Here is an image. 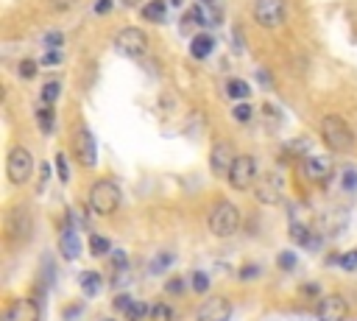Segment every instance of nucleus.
Instances as JSON below:
<instances>
[{"mask_svg": "<svg viewBox=\"0 0 357 321\" xmlns=\"http://www.w3.org/2000/svg\"><path fill=\"white\" fill-rule=\"evenodd\" d=\"M262 115H265V120H274V123H279V120H282V115H279V109H277L274 104H265V106H262Z\"/></svg>", "mask_w": 357, "mask_h": 321, "instance_id": "39", "label": "nucleus"}, {"mask_svg": "<svg viewBox=\"0 0 357 321\" xmlns=\"http://www.w3.org/2000/svg\"><path fill=\"white\" fill-rule=\"evenodd\" d=\"M78 283H81V291L89 294V296H95L101 291V274L98 271H84L78 276Z\"/></svg>", "mask_w": 357, "mask_h": 321, "instance_id": "20", "label": "nucleus"}, {"mask_svg": "<svg viewBox=\"0 0 357 321\" xmlns=\"http://www.w3.org/2000/svg\"><path fill=\"white\" fill-rule=\"evenodd\" d=\"M148 310H151V305H146V302H131L126 310V321H143L148 316Z\"/></svg>", "mask_w": 357, "mask_h": 321, "instance_id": "25", "label": "nucleus"}, {"mask_svg": "<svg viewBox=\"0 0 357 321\" xmlns=\"http://www.w3.org/2000/svg\"><path fill=\"white\" fill-rule=\"evenodd\" d=\"M227 179H229V185H232L235 190H249V187L257 182V159L249 156V154L235 156V163H232Z\"/></svg>", "mask_w": 357, "mask_h": 321, "instance_id": "7", "label": "nucleus"}, {"mask_svg": "<svg viewBox=\"0 0 357 321\" xmlns=\"http://www.w3.org/2000/svg\"><path fill=\"white\" fill-rule=\"evenodd\" d=\"M215 48V39L209 34H196L193 36V43H190V56L193 59H207Z\"/></svg>", "mask_w": 357, "mask_h": 321, "instance_id": "17", "label": "nucleus"}, {"mask_svg": "<svg viewBox=\"0 0 357 321\" xmlns=\"http://www.w3.org/2000/svg\"><path fill=\"white\" fill-rule=\"evenodd\" d=\"M106 321H112V318H106Z\"/></svg>", "mask_w": 357, "mask_h": 321, "instance_id": "49", "label": "nucleus"}, {"mask_svg": "<svg viewBox=\"0 0 357 321\" xmlns=\"http://www.w3.org/2000/svg\"><path fill=\"white\" fill-rule=\"evenodd\" d=\"M6 174L12 185H25L34 174V156L28 148H12L6 159Z\"/></svg>", "mask_w": 357, "mask_h": 321, "instance_id": "5", "label": "nucleus"}, {"mask_svg": "<svg viewBox=\"0 0 357 321\" xmlns=\"http://www.w3.org/2000/svg\"><path fill=\"white\" fill-rule=\"evenodd\" d=\"M36 120H39V132H42V134H54L56 117H54V106H51V104H42V106H39Z\"/></svg>", "mask_w": 357, "mask_h": 321, "instance_id": "19", "label": "nucleus"}, {"mask_svg": "<svg viewBox=\"0 0 357 321\" xmlns=\"http://www.w3.org/2000/svg\"><path fill=\"white\" fill-rule=\"evenodd\" d=\"M123 3H126V6H137V3H140V0H123Z\"/></svg>", "mask_w": 357, "mask_h": 321, "instance_id": "46", "label": "nucleus"}, {"mask_svg": "<svg viewBox=\"0 0 357 321\" xmlns=\"http://www.w3.org/2000/svg\"><path fill=\"white\" fill-rule=\"evenodd\" d=\"M232 163H235L232 145H229V143H215L212 151H209V168H212V174H218V176L229 174Z\"/></svg>", "mask_w": 357, "mask_h": 321, "instance_id": "13", "label": "nucleus"}, {"mask_svg": "<svg viewBox=\"0 0 357 321\" xmlns=\"http://www.w3.org/2000/svg\"><path fill=\"white\" fill-rule=\"evenodd\" d=\"M254 195H257L260 204H271V207L279 204L282 202V182H279V176H268L265 182H260Z\"/></svg>", "mask_w": 357, "mask_h": 321, "instance_id": "14", "label": "nucleus"}, {"mask_svg": "<svg viewBox=\"0 0 357 321\" xmlns=\"http://www.w3.org/2000/svg\"><path fill=\"white\" fill-rule=\"evenodd\" d=\"M89 207H93L95 215H112L120 207V187L112 179H101L89 187Z\"/></svg>", "mask_w": 357, "mask_h": 321, "instance_id": "2", "label": "nucleus"}, {"mask_svg": "<svg viewBox=\"0 0 357 321\" xmlns=\"http://www.w3.org/2000/svg\"><path fill=\"white\" fill-rule=\"evenodd\" d=\"M251 276H257V268H243L240 271V279H251Z\"/></svg>", "mask_w": 357, "mask_h": 321, "instance_id": "45", "label": "nucleus"}, {"mask_svg": "<svg viewBox=\"0 0 357 321\" xmlns=\"http://www.w3.org/2000/svg\"><path fill=\"white\" fill-rule=\"evenodd\" d=\"M6 235L12 243H25L31 237V213L28 207H14L6 218Z\"/></svg>", "mask_w": 357, "mask_h": 321, "instance_id": "10", "label": "nucleus"}, {"mask_svg": "<svg viewBox=\"0 0 357 321\" xmlns=\"http://www.w3.org/2000/svg\"><path fill=\"white\" fill-rule=\"evenodd\" d=\"M131 302H134V299H131V296H126V294H120V296H117V299H115V307H117V310H123V313H126V310H128V305H131Z\"/></svg>", "mask_w": 357, "mask_h": 321, "instance_id": "43", "label": "nucleus"}, {"mask_svg": "<svg viewBox=\"0 0 357 321\" xmlns=\"http://www.w3.org/2000/svg\"><path fill=\"white\" fill-rule=\"evenodd\" d=\"M59 62H62V54H59V51H48V54L42 56V64H45V67H56Z\"/></svg>", "mask_w": 357, "mask_h": 321, "instance_id": "40", "label": "nucleus"}, {"mask_svg": "<svg viewBox=\"0 0 357 321\" xmlns=\"http://www.w3.org/2000/svg\"><path fill=\"white\" fill-rule=\"evenodd\" d=\"M165 0H151V3H146L143 6V17L148 20V23H162L165 20Z\"/></svg>", "mask_w": 357, "mask_h": 321, "instance_id": "21", "label": "nucleus"}, {"mask_svg": "<svg viewBox=\"0 0 357 321\" xmlns=\"http://www.w3.org/2000/svg\"><path fill=\"white\" fill-rule=\"evenodd\" d=\"M148 316H151V321H173V307L165 302H157V305H151Z\"/></svg>", "mask_w": 357, "mask_h": 321, "instance_id": "24", "label": "nucleus"}, {"mask_svg": "<svg viewBox=\"0 0 357 321\" xmlns=\"http://www.w3.org/2000/svg\"><path fill=\"white\" fill-rule=\"evenodd\" d=\"M170 3H173V6H182V3H185V0H170Z\"/></svg>", "mask_w": 357, "mask_h": 321, "instance_id": "47", "label": "nucleus"}, {"mask_svg": "<svg viewBox=\"0 0 357 321\" xmlns=\"http://www.w3.org/2000/svg\"><path fill=\"white\" fill-rule=\"evenodd\" d=\"M201 3H215V0H201Z\"/></svg>", "mask_w": 357, "mask_h": 321, "instance_id": "48", "label": "nucleus"}, {"mask_svg": "<svg viewBox=\"0 0 357 321\" xmlns=\"http://www.w3.org/2000/svg\"><path fill=\"white\" fill-rule=\"evenodd\" d=\"M277 263H279V268H282V271H293V268H296V254L282 252V254L277 257Z\"/></svg>", "mask_w": 357, "mask_h": 321, "instance_id": "35", "label": "nucleus"}, {"mask_svg": "<svg viewBox=\"0 0 357 321\" xmlns=\"http://www.w3.org/2000/svg\"><path fill=\"white\" fill-rule=\"evenodd\" d=\"M198 321H229L232 318V302L227 296H209L198 307Z\"/></svg>", "mask_w": 357, "mask_h": 321, "instance_id": "11", "label": "nucleus"}, {"mask_svg": "<svg viewBox=\"0 0 357 321\" xmlns=\"http://www.w3.org/2000/svg\"><path fill=\"white\" fill-rule=\"evenodd\" d=\"M316 318L319 321H346L349 318V302L341 294H327L316 305Z\"/></svg>", "mask_w": 357, "mask_h": 321, "instance_id": "8", "label": "nucleus"}, {"mask_svg": "<svg viewBox=\"0 0 357 321\" xmlns=\"http://www.w3.org/2000/svg\"><path fill=\"white\" fill-rule=\"evenodd\" d=\"M173 254L170 252H162V254H157L154 260H151V274H162V271H168L170 265H173Z\"/></svg>", "mask_w": 357, "mask_h": 321, "instance_id": "28", "label": "nucleus"}, {"mask_svg": "<svg viewBox=\"0 0 357 321\" xmlns=\"http://www.w3.org/2000/svg\"><path fill=\"white\" fill-rule=\"evenodd\" d=\"M338 265H341L343 271H357V249L341 254V257H338Z\"/></svg>", "mask_w": 357, "mask_h": 321, "instance_id": "31", "label": "nucleus"}, {"mask_svg": "<svg viewBox=\"0 0 357 321\" xmlns=\"http://www.w3.org/2000/svg\"><path fill=\"white\" fill-rule=\"evenodd\" d=\"M341 185H343V190H357V171L354 168H346L343 171V176H341Z\"/></svg>", "mask_w": 357, "mask_h": 321, "instance_id": "33", "label": "nucleus"}, {"mask_svg": "<svg viewBox=\"0 0 357 321\" xmlns=\"http://www.w3.org/2000/svg\"><path fill=\"white\" fill-rule=\"evenodd\" d=\"M59 93H62V84H59V82H45L39 98H42V104H51V106H54V101L59 98Z\"/></svg>", "mask_w": 357, "mask_h": 321, "instance_id": "26", "label": "nucleus"}, {"mask_svg": "<svg viewBox=\"0 0 357 321\" xmlns=\"http://www.w3.org/2000/svg\"><path fill=\"white\" fill-rule=\"evenodd\" d=\"M319 291H321V288H319V283H310V285L304 288V294H310V296H319Z\"/></svg>", "mask_w": 357, "mask_h": 321, "instance_id": "44", "label": "nucleus"}, {"mask_svg": "<svg viewBox=\"0 0 357 321\" xmlns=\"http://www.w3.org/2000/svg\"><path fill=\"white\" fill-rule=\"evenodd\" d=\"M288 235L296 240L299 246H312V237H310V229L301 224V221H293L290 226H288Z\"/></svg>", "mask_w": 357, "mask_h": 321, "instance_id": "22", "label": "nucleus"}, {"mask_svg": "<svg viewBox=\"0 0 357 321\" xmlns=\"http://www.w3.org/2000/svg\"><path fill=\"white\" fill-rule=\"evenodd\" d=\"M73 3H76V0H48V6L54 12H67V9H73Z\"/></svg>", "mask_w": 357, "mask_h": 321, "instance_id": "41", "label": "nucleus"}, {"mask_svg": "<svg viewBox=\"0 0 357 321\" xmlns=\"http://www.w3.org/2000/svg\"><path fill=\"white\" fill-rule=\"evenodd\" d=\"M20 75L23 78H34L36 75V62L34 59H23L20 62Z\"/></svg>", "mask_w": 357, "mask_h": 321, "instance_id": "37", "label": "nucleus"}, {"mask_svg": "<svg viewBox=\"0 0 357 321\" xmlns=\"http://www.w3.org/2000/svg\"><path fill=\"white\" fill-rule=\"evenodd\" d=\"M251 115H254V106H251L249 101H240V104L232 109V117L238 120V123H249Z\"/></svg>", "mask_w": 357, "mask_h": 321, "instance_id": "29", "label": "nucleus"}, {"mask_svg": "<svg viewBox=\"0 0 357 321\" xmlns=\"http://www.w3.org/2000/svg\"><path fill=\"white\" fill-rule=\"evenodd\" d=\"M285 156H290V159H307V156H312V143L307 140V137H296V140H290V143H285Z\"/></svg>", "mask_w": 357, "mask_h": 321, "instance_id": "18", "label": "nucleus"}, {"mask_svg": "<svg viewBox=\"0 0 357 321\" xmlns=\"http://www.w3.org/2000/svg\"><path fill=\"white\" fill-rule=\"evenodd\" d=\"M207 224H209V232H212L215 237H229V235H235L238 226H240V210H238L232 202H218V204L209 210Z\"/></svg>", "mask_w": 357, "mask_h": 321, "instance_id": "3", "label": "nucleus"}, {"mask_svg": "<svg viewBox=\"0 0 357 321\" xmlns=\"http://www.w3.org/2000/svg\"><path fill=\"white\" fill-rule=\"evenodd\" d=\"M115 51L126 59H140L148 51V36L140 28H123L115 36Z\"/></svg>", "mask_w": 357, "mask_h": 321, "instance_id": "4", "label": "nucleus"}, {"mask_svg": "<svg viewBox=\"0 0 357 321\" xmlns=\"http://www.w3.org/2000/svg\"><path fill=\"white\" fill-rule=\"evenodd\" d=\"M56 171H59V179H62V182L70 179V165H67V156H65V154L56 156Z\"/></svg>", "mask_w": 357, "mask_h": 321, "instance_id": "34", "label": "nucleus"}, {"mask_svg": "<svg viewBox=\"0 0 357 321\" xmlns=\"http://www.w3.org/2000/svg\"><path fill=\"white\" fill-rule=\"evenodd\" d=\"M254 23L260 28H279L285 23V0H257L254 3Z\"/></svg>", "mask_w": 357, "mask_h": 321, "instance_id": "6", "label": "nucleus"}, {"mask_svg": "<svg viewBox=\"0 0 357 321\" xmlns=\"http://www.w3.org/2000/svg\"><path fill=\"white\" fill-rule=\"evenodd\" d=\"M319 129H321V140L330 151H349L354 145V132L349 129V123L341 115H327Z\"/></svg>", "mask_w": 357, "mask_h": 321, "instance_id": "1", "label": "nucleus"}, {"mask_svg": "<svg viewBox=\"0 0 357 321\" xmlns=\"http://www.w3.org/2000/svg\"><path fill=\"white\" fill-rule=\"evenodd\" d=\"M126 265H128L126 252H112V268L115 271H126Z\"/></svg>", "mask_w": 357, "mask_h": 321, "instance_id": "38", "label": "nucleus"}, {"mask_svg": "<svg viewBox=\"0 0 357 321\" xmlns=\"http://www.w3.org/2000/svg\"><path fill=\"white\" fill-rule=\"evenodd\" d=\"M251 93V87L243 82V78H229V84H227V95L235 98V101H246Z\"/></svg>", "mask_w": 357, "mask_h": 321, "instance_id": "23", "label": "nucleus"}, {"mask_svg": "<svg viewBox=\"0 0 357 321\" xmlns=\"http://www.w3.org/2000/svg\"><path fill=\"white\" fill-rule=\"evenodd\" d=\"M165 291H168V294H185V279H182V276H173V279H168Z\"/></svg>", "mask_w": 357, "mask_h": 321, "instance_id": "36", "label": "nucleus"}, {"mask_svg": "<svg viewBox=\"0 0 357 321\" xmlns=\"http://www.w3.org/2000/svg\"><path fill=\"white\" fill-rule=\"evenodd\" d=\"M112 6H115V0H95V14H106V12H112Z\"/></svg>", "mask_w": 357, "mask_h": 321, "instance_id": "42", "label": "nucleus"}, {"mask_svg": "<svg viewBox=\"0 0 357 321\" xmlns=\"http://www.w3.org/2000/svg\"><path fill=\"white\" fill-rule=\"evenodd\" d=\"M59 252H62V257H67V260H78V254H81V240H78V235H76L73 229H67V232L62 235Z\"/></svg>", "mask_w": 357, "mask_h": 321, "instance_id": "16", "label": "nucleus"}, {"mask_svg": "<svg viewBox=\"0 0 357 321\" xmlns=\"http://www.w3.org/2000/svg\"><path fill=\"white\" fill-rule=\"evenodd\" d=\"M3 321H39V305L34 299H20L6 310Z\"/></svg>", "mask_w": 357, "mask_h": 321, "instance_id": "15", "label": "nucleus"}, {"mask_svg": "<svg viewBox=\"0 0 357 321\" xmlns=\"http://www.w3.org/2000/svg\"><path fill=\"white\" fill-rule=\"evenodd\" d=\"M301 174L312 185H324L332 176V165H330V159H324V156H307L301 163Z\"/></svg>", "mask_w": 357, "mask_h": 321, "instance_id": "12", "label": "nucleus"}, {"mask_svg": "<svg viewBox=\"0 0 357 321\" xmlns=\"http://www.w3.org/2000/svg\"><path fill=\"white\" fill-rule=\"evenodd\" d=\"M193 291H196V294H207V291H209V276H207L204 271H196V274H193Z\"/></svg>", "mask_w": 357, "mask_h": 321, "instance_id": "32", "label": "nucleus"}, {"mask_svg": "<svg viewBox=\"0 0 357 321\" xmlns=\"http://www.w3.org/2000/svg\"><path fill=\"white\" fill-rule=\"evenodd\" d=\"M73 154L76 159L84 165V168H95L98 163V145H95V137L89 134V129H78L76 137H73Z\"/></svg>", "mask_w": 357, "mask_h": 321, "instance_id": "9", "label": "nucleus"}, {"mask_svg": "<svg viewBox=\"0 0 357 321\" xmlns=\"http://www.w3.org/2000/svg\"><path fill=\"white\" fill-rule=\"evenodd\" d=\"M109 249H112V243H109V240H106L104 235H93V237H89V252H93L95 257L106 254Z\"/></svg>", "mask_w": 357, "mask_h": 321, "instance_id": "27", "label": "nucleus"}, {"mask_svg": "<svg viewBox=\"0 0 357 321\" xmlns=\"http://www.w3.org/2000/svg\"><path fill=\"white\" fill-rule=\"evenodd\" d=\"M62 43H65V34H62V31H48V34L42 36V45L48 48V51H59Z\"/></svg>", "mask_w": 357, "mask_h": 321, "instance_id": "30", "label": "nucleus"}]
</instances>
